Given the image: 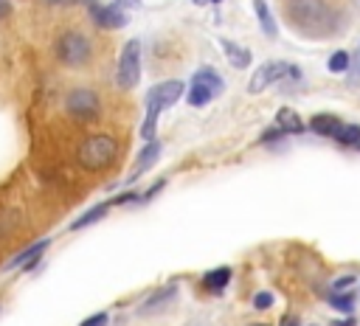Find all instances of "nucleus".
Here are the masks:
<instances>
[{"mask_svg": "<svg viewBox=\"0 0 360 326\" xmlns=\"http://www.w3.org/2000/svg\"><path fill=\"white\" fill-rule=\"evenodd\" d=\"M112 205H110V200L107 202H98L96 208H90V211H84L82 216H76L73 222H70V230H84V228H90V225H96L98 219H104L107 216V211H110Z\"/></svg>", "mask_w": 360, "mask_h": 326, "instance_id": "16", "label": "nucleus"}, {"mask_svg": "<svg viewBox=\"0 0 360 326\" xmlns=\"http://www.w3.org/2000/svg\"><path fill=\"white\" fill-rule=\"evenodd\" d=\"M160 149H163V146H160V141H158V138H149V141L143 143V149L138 152L135 169H132V171H129V177H127V185H132V183H135L141 174H146V171H149V169L158 163V157H160Z\"/></svg>", "mask_w": 360, "mask_h": 326, "instance_id": "9", "label": "nucleus"}, {"mask_svg": "<svg viewBox=\"0 0 360 326\" xmlns=\"http://www.w3.org/2000/svg\"><path fill=\"white\" fill-rule=\"evenodd\" d=\"M180 96H186V84L180 79H166V82H158L149 87L146 93V110L152 112H163L166 107L177 104Z\"/></svg>", "mask_w": 360, "mask_h": 326, "instance_id": "7", "label": "nucleus"}, {"mask_svg": "<svg viewBox=\"0 0 360 326\" xmlns=\"http://www.w3.org/2000/svg\"><path fill=\"white\" fill-rule=\"evenodd\" d=\"M284 79H290V82H301V67H298V65H290V62H281V59L264 62V65H259L256 73L250 76V82H248V93L256 96V93L267 90L270 84L284 82Z\"/></svg>", "mask_w": 360, "mask_h": 326, "instance_id": "4", "label": "nucleus"}, {"mask_svg": "<svg viewBox=\"0 0 360 326\" xmlns=\"http://www.w3.org/2000/svg\"><path fill=\"white\" fill-rule=\"evenodd\" d=\"M219 45H222V51H225V59L233 65V67H248L250 65V51L248 48H242L239 42H233V39H219Z\"/></svg>", "mask_w": 360, "mask_h": 326, "instance_id": "15", "label": "nucleus"}, {"mask_svg": "<svg viewBox=\"0 0 360 326\" xmlns=\"http://www.w3.org/2000/svg\"><path fill=\"white\" fill-rule=\"evenodd\" d=\"M281 138H284V132H281L278 126H270V129H264V132H262L259 143H276V141H281Z\"/></svg>", "mask_w": 360, "mask_h": 326, "instance_id": "25", "label": "nucleus"}, {"mask_svg": "<svg viewBox=\"0 0 360 326\" xmlns=\"http://www.w3.org/2000/svg\"><path fill=\"white\" fill-rule=\"evenodd\" d=\"M217 98V93L208 87V84H202V82H191V90H188V96H186V101L191 104V107H205L208 101H214Z\"/></svg>", "mask_w": 360, "mask_h": 326, "instance_id": "18", "label": "nucleus"}, {"mask_svg": "<svg viewBox=\"0 0 360 326\" xmlns=\"http://www.w3.org/2000/svg\"><path fill=\"white\" fill-rule=\"evenodd\" d=\"M253 11H256V20H259V25H262V31H264V37H278V28H276V17H273V11H270V6H267V0H253Z\"/></svg>", "mask_w": 360, "mask_h": 326, "instance_id": "17", "label": "nucleus"}, {"mask_svg": "<svg viewBox=\"0 0 360 326\" xmlns=\"http://www.w3.org/2000/svg\"><path fill=\"white\" fill-rule=\"evenodd\" d=\"M231 284V267H214V270H208L205 275H202V289L205 292H222L225 287Z\"/></svg>", "mask_w": 360, "mask_h": 326, "instance_id": "14", "label": "nucleus"}, {"mask_svg": "<svg viewBox=\"0 0 360 326\" xmlns=\"http://www.w3.org/2000/svg\"><path fill=\"white\" fill-rule=\"evenodd\" d=\"M354 281H357V275H340V278H335L332 281V292H346V289H352L354 287Z\"/></svg>", "mask_w": 360, "mask_h": 326, "instance_id": "23", "label": "nucleus"}, {"mask_svg": "<svg viewBox=\"0 0 360 326\" xmlns=\"http://www.w3.org/2000/svg\"><path fill=\"white\" fill-rule=\"evenodd\" d=\"M253 306H256V309H270V306H273V292H267V289L256 292V295H253Z\"/></svg>", "mask_w": 360, "mask_h": 326, "instance_id": "24", "label": "nucleus"}, {"mask_svg": "<svg viewBox=\"0 0 360 326\" xmlns=\"http://www.w3.org/2000/svg\"><path fill=\"white\" fill-rule=\"evenodd\" d=\"M276 126L284 132V135H301L304 132V118L292 110V107H281L276 112Z\"/></svg>", "mask_w": 360, "mask_h": 326, "instance_id": "11", "label": "nucleus"}, {"mask_svg": "<svg viewBox=\"0 0 360 326\" xmlns=\"http://www.w3.org/2000/svg\"><path fill=\"white\" fill-rule=\"evenodd\" d=\"M11 14V0H0V20H6Z\"/></svg>", "mask_w": 360, "mask_h": 326, "instance_id": "29", "label": "nucleus"}, {"mask_svg": "<svg viewBox=\"0 0 360 326\" xmlns=\"http://www.w3.org/2000/svg\"><path fill=\"white\" fill-rule=\"evenodd\" d=\"M141 79V42L129 39L118 56V70H115V82L121 90H132Z\"/></svg>", "mask_w": 360, "mask_h": 326, "instance_id": "6", "label": "nucleus"}, {"mask_svg": "<svg viewBox=\"0 0 360 326\" xmlns=\"http://www.w3.org/2000/svg\"><path fill=\"white\" fill-rule=\"evenodd\" d=\"M48 244H51V239H39V242H34V244H28L25 250H20L11 261H8V270H14V267H22V270H31L37 261H39V256L48 250Z\"/></svg>", "mask_w": 360, "mask_h": 326, "instance_id": "10", "label": "nucleus"}, {"mask_svg": "<svg viewBox=\"0 0 360 326\" xmlns=\"http://www.w3.org/2000/svg\"><path fill=\"white\" fill-rule=\"evenodd\" d=\"M290 25L304 34V37H312V39H323V37H332L340 31L343 25V14L340 8L329 6L326 0H287V8H284Z\"/></svg>", "mask_w": 360, "mask_h": 326, "instance_id": "1", "label": "nucleus"}, {"mask_svg": "<svg viewBox=\"0 0 360 326\" xmlns=\"http://www.w3.org/2000/svg\"><path fill=\"white\" fill-rule=\"evenodd\" d=\"M87 11H90V20L96 22V28H101V31H118V28H124L129 22L127 11L118 3L87 0Z\"/></svg>", "mask_w": 360, "mask_h": 326, "instance_id": "8", "label": "nucleus"}, {"mask_svg": "<svg viewBox=\"0 0 360 326\" xmlns=\"http://www.w3.org/2000/svg\"><path fill=\"white\" fill-rule=\"evenodd\" d=\"M112 3H118L121 8H138L141 6V0H112Z\"/></svg>", "mask_w": 360, "mask_h": 326, "instance_id": "30", "label": "nucleus"}, {"mask_svg": "<svg viewBox=\"0 0 360 326\" xmlns=\"http://www.w3.org/2000/svg\"><path fill=\"white\" fill-rule=\"evenodd\" d=\"M326 301H329L332 309L346 312V315H352V309H354V295H352V289H346V292H332Z\"/></svg>", "mask_w": 360, "mask_h": 326, "instance_id": "21", "label": "nucleus"}, {"mask_svg": "<svg viewBox=\"0 0 360 326\" xmlns=\"http://www.w3.org/2000/svg\"><path fill=\"white\" fill-rule=\"evenodd\" d=\"M53 53L62 65L68 67H84L90 59H93V42L87 34L76 31V28H68L56 37L53 42Z\"/></svg>", "mask_w": 360, "mask_h": 326, "instance_id": "3", "label": "nucleus"}, {"mask_svg": "<svg viewBox=\"0 0 360 326\" xmlns=\"http://www.w3.org/2000/svg\"><path fill=\"white\" fill-rule=\"evenodd\" d=\"M191 3H197V6H208V3H219V0H191Z\"/></svg>", "mask_w": 360, "mask_h": 326, "instance_id": "33", "label": "nucleus"}, {"mask_svg": "<svg viewBox=\"0 0 360 326\" xmlns=\"http://www.w3.org/2000/svg\"><path fill=\"white\" fill-rule=\"evenodd\" d=\"M357 149H360V143H357Z\"/></svg>", "mask_w": 360, "mask_h": 326, "instance_id": "35", "label": "nucleus"}, {"mask_svg": "<svg viewBox=\"0 0 360 326\" xmlns=\"http://www.w3.org/2000/svg\"><path fill=\"white\" fill-rule=\"evenodd\" d=\"M332 141L340 143V146H354L357 149V143H360V126L357 124H340V129L335 132Z\"/></svg>", "mask_w": 360, "mask_h": 326, "instance_id": "20", "label": "nucleus"}, {"mask_svg": "<svg viewBox=\"0 0 360 326\" xmlns=\"http://www.w3.org/2000/svg\"><path fill=\"white\" fill-rule=\"evenodd\" d=\"M177 295V284H166V287H160V289H155L143 304H141V309L138 312H155V309H163L166 304H172V298Z\"/></svg>", "mask_w": 360, "mask_h": 326, "instance_id": "13", "label": "nucleus"}, {"mask_svg": "<svg viewBox=\"0 0 360 326\" xmlns=\"http://www.w3.org/2000/svg\"><path fill=\"white\" fill-rule=\"evenodd\" d=\"M340 124L343 121L338 115H332V112H318V115L309 118V129L315 135H321V138H335V132L340 129Z\"/></svg>", "mask_w": 360, "mask_h": 326, "instance_id": "12", "label": "nucleus"}, {"mask_svg": "<svg viewBox=\"0 0 360 326\" xmlns=\"http://www.w3.org/2000/svg\"><path fill=\"white\" fill-rule=\"evenodd\" d=\"M191 82H202V84H208V87H211L217 96L225 90V82H222V76H219V73H217L211 65H202V67L194 73V79H191Z\"/></svg>", "mask_w": 360, "mask_h": 326, "instance_id": "19", "label": "nucleus"}, {"mask_svg": "<svg viewBox=\"0 0 360 326\" xmlns=\"http://www.w3.org/2000/svg\"><path fill=\"white\" fill-rule=\"evenodd\" d=\"M349 65H352V53H349V51H335V53L329 56V62H326V67H329L332 73H346Z\"/></svg>", "mask_w": 360, "mask_h": 326, "instance_id": "22", "label": "nucleus"}, {"mask_svg": "<svg viewBox=\"0 0 360 326\" xmlns=\"http://www.w3.org/2000/svg\"><path fill=\"white\" fill-rule=\"evenodd\" d=\"M250 326H267V323H250Z\"/></svg>", "mask_w": 360, "mask_h": 326, "instance_id": "34", "label": "nucleus"}, {"mask_svg": "<svg viewBox=\"0 0 360 326\" xmlns=\"http://www.w3.org/2000/svg\"><path fill=\"white\" fill-rule=\"evenodd\" d=\"M278 326H301V323H298V318H295V315H284V318L278 320Z\"/></svg>", "mask_w": 360, "mask_h": 326, "instance_id": "28", "label": "nucleus"}, {"mask_svg": "<svg viewBox=\"0 0 360 326\" xmlns=\"http://www.w3.org/2000/svg\"><path fill=\"white\" fill-rule=\"evenodd\" d=\"M65 112H68L73 121L87 124V121H96V118H98L101 101H98L96 90H90V87H73V90H68V96H65Z\"/></svg>", "mask_w": 360, "mask_h": 326, "instance_id": "5", "label": "nucleus"}, {"mask_svg": "<svg viewBox=\"0 0 360 326\" xmlns=\"http://www.w3.org/2000/svg\"><path fill=\"white\" fill-rule=\"evenodd\" d=\"M118 155V143L112 135H87L82 138V143L76 146V163L87 171H104Z\"/></svg>", "mask_w": 360, "mask_h": 326, "instance_id": "2", "label": "nucleus"}, {"mask_svg": "<svg viewBox=\"0 0 360 326\" xmlns=\"http://www.w3.org/2000/svg\"><path fill=\"white\" fill-rule=\"evenodd\" d=\"M107 312H96V315H90V318H84L79 326H107Z\"/></svg>", "mask_w": 360, "mask_h": 326, "instance_id": "26", "label": "nucleus"}, {"mask_svg": "<svg viewBox=\"0 0 360 326\" xmlns=\"http://www.w3.org/2000/svg\"><path fill=\"white\" fill-rule=\"evenodd\" d=\"M163 185H166V180H158V183H155V185H152V188H149V191L143 194V200H152V197H155V194H158V191H160Z\"/></svg>", "mask_w": 360, "mask_h": 326, "instance_id": "27", "label": "nucleus"}, {"mask_svg": "<svg viewBox=\"0 0 360 326\" xmlns=\"http://www.w3.org/2000/svg\"><path fill=\"white\" fill-rule=\"evenodd\" d=\"M332 326H357V318H352V315H349V318H343V320H335Z\"/></svg>", "mask_w": 360, "mask_h": 326, "instance_id": "31", "label": "nucleus"}, {"mask_svg": "<svg viewBox=\"0 0 360 326\" xmlns=\"http://www.w3.org/2000/svg\"><path fill=\"white\" fill-rule=\"evenodd\" d=\"M48 6H76L79 0H45Z\"/></svg>", "mask_w": 360, "mask_h": 326, "instance_id": "32", "label": "nucleus"}]
</instances>
